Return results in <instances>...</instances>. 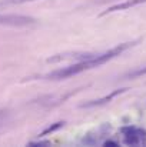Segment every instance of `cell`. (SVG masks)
Here are the masks:
<instances>
[{
	"instance_id": "6da1fadb",
	"label": "cell",
	"mask_w": 146,
	"mask_h": 147,
	"mask_svg": "<svg viewBox=\"0 0 146 147\" xmlns=\"http://www.w3.org/2000/svg\"><path fill=\"white\" fill-rule=\"evenodd\" d=\"M136 45V42H132V43H122L113 49H110L106 53H102V54H96L95 57L89 59V60H82L76 64H72V66H67V67H63V69H59V70H54L52 73L46 74V79L50 80H60V79H67V77H72V76H76L82 71H86L89 69H95L99 67L105 63H107L109 60L117 57L119 54H122L125 50H128L129 47H133Z\"/></svg>"
},
{
	"instance_id": "7a4b0ae2",
	"label": "cell",
	"mask_w": 146,
	"mask_h": 147,
	"mask_svg": "<svg viewBox=\"0 0 146 147\" xmlns=\"http://www.w3.org/2000/svg\"><path fill=\"white\" fill-rule=\"evenodd\" d=\"M36 20L27 16H14V14H6L0 16V24H9V26H29L35 24Z\"/></svg>"
},
{
	"instance_id": "3957f363",
	"label": "cell",
	"mask_w": 146,
	"mask_h": 147,
	"mask_svg": "<svg viewBox=\"0 0 146 147\" xmlns=\"http://www.w3.org/2000/svg\"><path fill=\"white\" fill-rule=\"evenodd\" d=\"M120 131L125 134L123 143L126 146H138L141 143V137H139V129L129 126V127H122Z\"/></svg>"
},
{
	"instance_id": "277c9868",
	"label": "cell",
	"mask_w": 146,
	"mask_h": 147,
	"mask_svg": "<svg viewBox=\"0 0 146 147\" xmlns=\"http://www.w3.org/2000/svg\"><path fill=\"white\" fill-rule=\"evenodd\" d=\"M146 3V0H126L123 3H119V4H115L109 9H106L105 11L100 13V16H106L109 13H113V11H119V10H126V9H130V7H135V6H139V4H143Z\"/></svg>"
},
{
	"instance_id": "5b68a950",
	"label": "cell",
	"mask_w": 146,
	"mask_h": 147,
	"mask_svg": "<svg viewBox=\"0 0 146 147\" xmlns=\"http://www.w3.org/2000/svg\"><path fill=\"white\" fill-rule=\"evenodd\" d=\"M128 89L125 87V89H117V90H115V92H112L110 94H107V96H105V97L99 98V100H92V101H88V103H83V104H80V107H95V106H102V104H106V103H109L112 98H115L116 96H119V94H122V93H125Z\"/></svg>"
},
{
	"instance_id": "8992f818",
	"label": "cell",
	"mask_w": 146,
	"mask_h": 147,
	"mask_svg": "<svg viewBox=\"0 0 146 147\" xmlns=\"http://www.w3.org/2000/svg\"><path fill=\"white\" fill-rule=\"evenodd\" d=\"M65 126V121H57V123H54V124H52V126H49L46 127L40 134H39V137H45V136H48L50 133H53V131H56V130H59L60 127H63Z\"/></svg>"
},
{
	"instance_id": "52a82bcc",
	"label": "cell",
	"mask_w": 146,
	"mask_h": 147,
	"mask_svg": "<svg viewBox=\"0 0 146 147\" xmlns=\"http://www.w3.org/2000/svg\"><path fill=\"white\" fill-rule=\"evenodd\" d=\"M145 74H146V67L145 69H139V70H135V71L129 73L128 77H130V79H136V77H141V76H145Z\"/></svg>"
},
{
	"instance_id": "ba28073f",
	"label": "cell",
	"mask_w": 146,
	"mask_h": 147,
	"mask_svg": "<svg viewBox=\"0 0 146 147\" xmlns=\"http://www.w3.org/2000/svg\"><path fill=\"white\" fill-rule=\"evenodd\" d=\"M50 143L49 142H37V143H29V146L30 147H43V146H49Z\"/></svg>"
},
{
	"instance_id": "9c48e42d",
	"label": "cell",
	"mask_w": 146,
	"mask_h": 147,
	"mask_svg": "<svg viewBox=\"0 0 146 147\" xmlns=\"http://www.w3.org/2000/svg\"><path fill=\"white\" fill-rule=\"evenodd\" d=\"M105 146L106 147H116L117 146V143L113 142V140H106V142H105Z\"/></svg>"
},
{
	"instance_id": "30bf717a",
	"label": "cell",
	"mask_w": 146,
	"mask_h": 147,
	"mask_svg": "<svg viewBox=\"0 0 146 147\" xmlns=\"http://www.w3.org/2000/svg\"><path fill=\"white\" fill-rule=\"evenodd\" d=\"M24 1H32V0H4L3 3H24Z\"/></svg>"
}]
</instances>
